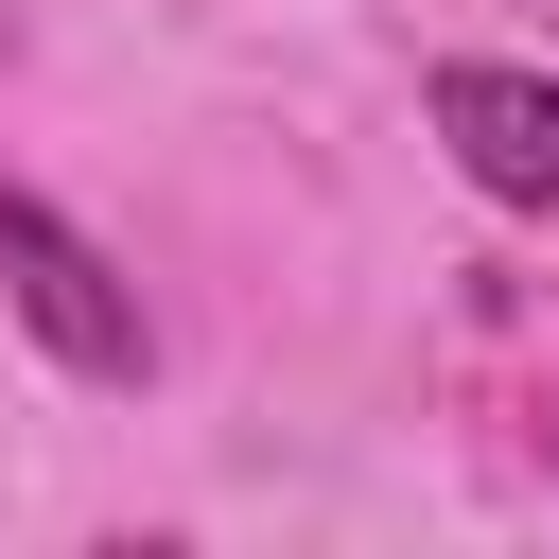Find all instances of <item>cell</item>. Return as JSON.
Returning <instances> with one entry per match:
<instances>
[{"label":"cell","instance_id":"2","mask_svg":"<svg viewBox=\"0 0 559 559\" xmlns=\"http://www.w3.org/2000/svg\"><path fill=\"white\" fill-rule=\"evenodd\" d=\"M419 105H437V140H454V175H472V192H507V210H559V70L454 52Z\"/></svg>","mask_w":559,"mask_h":559},{"label":"cell","instance_id":"1","mask_svg":"<svg viewBox=\"0 0 559 559\" xmlns=\"http://www.w3.org/2000/svg\"><path fill=\"white\" fill-rule=\"evenodd\" d=\"M0 297H17V332L70 367V384H140L157 367V314H140V280L35 192V175H0Z\"/></svg>","mask_w":559,"mask_h":559}]
</instances>
